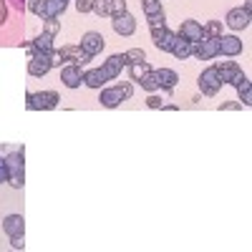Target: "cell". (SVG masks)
I'll use <instances>...</instances> for the list:
<instances>
[{"label":"cell","instance_id":"f1b7e54d","mask_svg":"<svg viewBox=\"0 0 252 252\" xmlns=\"http://www.w3.org/2000/svg\"><path fill=\"white\" fill-rule=\"evenodd\" d=\"M141 8L146 15H154V13H161V0H141Z\"/></svg>","mask_w":252,"mask_h":252},{"label":"cell","instance_id":"9a60e30c","mask_svg":"<svg viewBox=\"0 0 252 252\" xmlns=\"http://www.w3.org/2000/svg\"><path fill=\"white\" fill-rule=\"evenodd\" d=\"M98 101H101V106H106V109H116V106H121V103L126 101V94L116 83V86H111V89H101Z\"/></svg>","mask_w":252,"mask_h":252},{"label":"cell","instance_id":"e575fe53","mask_svg":"<svg viewBox=\"0 0 252 252\" xmlns=\"http://www.w3.org/2000/svg\"><path fill=\"white\" fill-rule=\"evenodd\" d=\"M8 164H5V159H0V184H3V182H8Z\"/></svg>","mask_w":252,"mask_h":252},{"label":"cell","instance_id":"83f0119b","mask_svg":"<svg viewBox=\"0 0 252 252\" xmlns=\"http://www.w3.org/2000/svg\"><path fill=\"white\" fill-rule=\"evenodd\" d=\"M68 8V0H48V15L46 18H61Z\"/></svg>","mask_w":252,"mask_h":252},{"label":"cell","instance_id":"f546056e","mask_svg":"<svg viewBox=\"0 0 252 252\" xmlns=\"http://www.w3.org/2000/svg\"><path fill=\"white\" fill-rule=\"evenodd\" d=\"M146 20H149V28H166V15H164V10H161V13H154V15H146Z\"/></svg>","mask_w":252,"mask_h":252},{"label":"cell","instance_id":"5b68a950","mask_svg":"<svg viewBox=\"0 0 252 252\" xmlns=\"http://www.w3.org/2000/svg\"><path fill=\"white\" fill-rule=\"evenodd\" d=\"M199 91L204 94V96H217L220 94V89H222V81H220V76H217V68L215 66H209V68H204L202 73H199Z\"/></svg>","mask_w":252,"mask_h":252},{"label":"cell","instance_id":"cb8c5ba5","mask_svg":"<svg viewBox=\"0 0 252 252\" xmlns=\"http://www.w3.org/2000/svg\"><path fill=\"white\" fill-rule=\"evenodd\" d=\"M26 8H28L33 15H38V18L46 20V15H48V0H28Z\"/></svg>","mask_w":252,"mask_h":252},{"label":"cell","instance_id":"2e32d148","mask_svg":"<svg viewBox=\"0 0 252 252\" xmlns=\"http://www.w3.org/2000/svg\"><path fill=\"white\" fill-rule=\"evenodd\" d=\"M58 53H61L63 63H76V66H86V63L91 61L86 53L81 51V46H63Z\"/></svg>","mask_w":252,"mask_h":252},{"label":"cell","instance_id":"4316f807","mask_svg":"<svg viewBox=\"0 0 252 252\" xmlns=\"http://www.w3.org/2000/svg\"><path fill=\"white\" fill-rule=\"evenodd\" d=\"M202 35L207 38H220L222 35V20H207L202 26Z\"/></svg>","mask_w":252,"mask_h":252},{"label":"cell","instance_id":"f35d334b","mask_svg":"<svg viewBox=\"0 0 252 252\" xmlns=\"http://www.w3.org/2000/svg\"><path fill=\"white\" fill-rule=\"evenodd\" d=\"M232 109H242V103L229 101V103H222V106H220V111H232Z\"/></svg>","mask_w":252,"mask_h":252},{"label":"cell","instance_id":"6da1fadb","mask_svg":"<svg viewBox=\"0 0 252 252\" xmlns=\"http://www.w3.org/2000/svg\"><path fill=\"white\" fill-rule=\"evenodd\" d=\"M58 94L53 89H46V91H35V94H28L26 96V106L28 111H51L58 106Z\"/></svg>","mask_w":252,"mask_h":252},{"label":"cell","instance_id":"e0dca14e","mask_svg":"<svg viewBox=\"0 0 252 252\" xmlns=\"http://www.w3.org/2000/svg\"><path fill=\"white\" fill-rule=\"evenodd\" d=\"M3 232L8 235V237H20L26 232V220H23V215H8L5 220H3Z\"/></svg>","mask_w":252,"mask_h":252},{"label":"cell","instance_id":"d590c367","mask_svg":"<svg viewBox=\"0 0 252 252\" xmlns=\"http://www.w3.org/2000/svg\"><path fill=\"white\" fill-rule=\"evenodd\" d=\"M10 247H13V250H23V247H26L23 235H20V237H10Z\"/></svg>","mask_w":252,"mask_h":252},{"label":"cell","instance_id":"836d02e7","mask_svg":"<svg viewBox=\"0 0 252 252\" xmlns=\"http://www.w3.org/2000/svg\"><path fill=\"white\" fill-rule=\"evenodd\" d=\"M76 10L78 13H91V0H76Z\"/></svg>","mask_w":252,"mask_h":252},{"label":"cell","instance_id":"44dd1931","mask_svg":"<svg viewBox=\"0 0 252 252\" xmlns=\"http://www.w3.org/2000/svg\"><path fill=\"white\" fill-rule=\"evenodd\" d=\"M109 78L103 76L101 68H89V71H83V83H86L89 89H103V83H106Z\"/></svg>","mask_w":252,"mask_h":252},{"label":"cell","instance_id":"4dcf8cb0","mask_svg":"<svg viewBox=\"0 0 252 252\" xmlns=\"http://www.w3.org/2000/svg\"><path fill=\"white\" fill-rule=\"evenodd\" d=\"M43 33H48V35H58L61 33V20L58 18H46V28H43Z\"/></svg>","mask_w":252,"mask_h":252},{"label":"cell","instance_id":"8992f818","mask_svg":"<svg viewBox=\"0 0 252 252\" xmlns=\"http://www.w3.org/2000/svg\"><path fill=\"white\" fill-rule=\"evenodd\" d=\"M126 10V0H91V13L98 18H114Z\"/></svg>","mask_w":252,"mask_h":252},{"label":"cell","instance_id":"7a4b0ae2","mask_svg":"<svg viewBox=\"0 0 252 252\" xmlns=\"http://www.w3.org/2000/svg\"><path fill=\"white\" fill-rule=\"evenodd\" d=\"M5 164H8V184L15 187V189H23L26 184V172H23V146L20 152H13L10 157H5Z\"/></svg>","mask_w":252,"mask_h":252},{"label":"cell","instance_id":"277c9868","mask_svg":"<svg viewBox=\"0 0 252 252\" xmlns=\"http://www.w3.org/2000/svg\"><path fill=\"white\" fill-rule=\"evenodd\" d=\"M51 68H53V63H51V56H48V53L28 51V76H33V78H43Z\"/></svg>","mask_w":252,"mask_h":252},{"label":"cell","instance_id":"8fae6325","mask_svg":"<svg viewBox=\"0 0 252 252\" xmlns=\"http://www.w3.org/2000/svg\"><path fill=\"white\" fill-rule=\"evenodd\" d=\"M152 31V40H154V46L159 48V51H164V53H172V48H174V43H177V33L174 31H169V28H149Z\"/></svg>","mask_w":252,"mask_h":252},{"label":"cell","instance_id":"8d00e7d4","mask_svg":"<svg viewBox=\"0 0 252 252\" xmlns=\"http://www.w3.org/2000/svg\"><path fill=\"white\" fill-rule=\"evenodd\" d=\"M119 86L124 89V94H126V98H131V96H134V86H131V83H129V81H121V83H119Z\"/></svg>","mask_w":252,"mask_h":252},{"label":"cell","instance_id":"5bb4252c","mask_svg":"<svg viewBox=\"0 0 252 252\" xmlns=\"http://www.w3.org/2000/svg\"><path fill=\"white\" fill-rule=\"evenodd\" d=\"M61 81L66 89H78L83 83V66H76V63H68V66L61 68Z\"/></svg>","mask_w":252,"mask_h":252},{"label":"cell","instance_id":"d6986e66","mask_svg":"<svg viewBox=\"0 0 252 252\" xmlns=\"http://www.w3.org/2000/svg\"><path fill=\"white\" fill-rule=\"evenodd\" d=\"M157 81H159V89L161 91H172L177 83H179V73L172 71V68H157Z\"/></svg>","mask_w":252,"mask_h":252},{"label":"cell","instance_id":"52a82bcc","mask_svg":"<svg viewBox=\"0 0 252 252\" xmlns=\"http://www.w3.org/2000/svg\"><path fill=\"white\" fill-rule=\"evenodd\" d=\"M111 28H114L116 35L129 38V35H134V31H136V18H134L129 10H124V13H119V15L111 18Z\"/></svg>","mask_w":252,"mask_h":252},{"label":"cell","instance_id":"74e56055","mask_svg":"<svg viewBox=\"0 0 252 252\" xmlns=\"http://www.w3.org/2000/svg\"><path fill=\"white\" fill-rule=\"evenodd\" d=\"M8 20V5H5V0H0V26H3Z\"/></svg>","mask_w":252,"mask_h":252},{"label":"cell","instance_id":"3957f363","mask_svg":"<svg viewBox=\"0 0 252 252\" xmlns=\"http://www.w3.org/2000/svg\"><path fill=\"white\" fill-rule=\"evenodd\" d=\"M215 68H217V76H220L222 83H232V86H240V83L247 78L235 61H215Z\"/></svg>","mask_w":252,"mask_h":252},{"label":"cell","instance_id":"ffe728a7","mask_svg":"<svg viewBox=\"0 0 252 252\" xmlns=\"http://www.w3.org/2000/svg\"><path fill=\"white\" fill-rule=\"evenodd\" d=\"M26 48L28 51H40V53H53L56 48H53V35H48V33H40L38 38H33L31 43H26Z\"/></svg>","mask_w":252,"mask_h":252},{"label":"cell","instance_id":"d4e9b609","mask_svg":"<svg viewBox=\"0 0 252 252\" xmlns=\"http://www.w3.org/2000/svg\"><path fill=\"white\" fill-rule=\"evenodd\" d=\"M237 94H240V101H242V106H252V83L250 78H245L240 86H235Z\"/></svg>","mask_w":252,"mask_h":252},{"label":"cell","instance_id":"ac0fdd59","mask_svg":"<svg viewBox=\"0 0 252 252\" xmlns=\"http://www.w3.org/2000/svg\"><path fill=\"white\" fill-rule=\"evenodd\" d=\"M184 40H189V43H197V40L202 38V23L199 20H182V26L177 31Z\"/></svg>","mask_w":252,"mask_h":252},{"label":"cell","instance_id":"30bf717a","mask_svg":"<svg viewBox=\"0 0 252 252\" xmlns=\"http://www.w3.org/2000/svg\"><path fill=\"white\" fill-rule=\"evenodd\" d=\"M192 56H197L199 61H212V58H217V56H220V53H217V38L202 35L197 43H192Z\"/></svg>","mask_w":252,"mask_h":252},{"label":"cell","instance_id":"9c48e42d","mask_svg":"<svg viewBox=\"0 0 252 252\" xmlns=\"http://www.w3.org/2000/svg\"><path fill=\"white\" fill-rule=\"evenodd\" d=\"M242 40L237 38V35H220L217 38V53L220 56H224V58H237L240 53H242Z\"/></svg>","mask_w":252,"mask_h":252},{"label":"cell","instance_id":"7402d4cb","mask_svg":"<svg viewBox=\"0 0 252 252\" xmlns=\"http://www.w3.org/2000/svg\"><path fill=\"white\" fill-rule=\"evenodd\" d=\"M126 68H129V76H131V81H134V83H139L146 73L152 71V66H149L146 61H141V63H129Z\"/></svg>","mask_w":252,"mask_h":252},{"label":"cell","instance_id":"1f68e13d","mask_svg":"<svg viewBox=\"0 0 252 252\" xmlns=\"http://www.w3.org/2000/svg\"><path fill=\"white\" fill-rule=\"evenodd\" d=\"M126 61L129 63H141V61H146V53L141 48H129L126 51Z\"/></svg>","mask_w":252,"mask_h":252},{"label":"cell","instance_id":"4fadbf2b","mask_svg":"<svg viewBox=\"0 0 252 252\" xmlns=\"http://www.w3.org/2000/svg\"><path fill=\"white\" fill-rule=\"evenodd\" d=\"M250 20H252V15L245 13L242 8H232V10H227V15H224V23H227L229 31H245V28H250Z\"/></svg>","mask_w":252,"mask_h":252},{"label":"cell","instance_id":"ab89813d","mask_svg":"<svg viewBox=\"0 0 252 252\" xmlns=\"http://www.w3.org/2000/svg\"><path fill=\"white\" fill-rule=\"evenodd\" d=\"M51 63H53V66H61V63H63V58H61V53H58V51H53V53H51Z\"/></svg>","mask_w":252,"mask_h":252},{"label":"cell","instance_id":"60d3db41","mask_svg":"<svg viewBox=\"0 0 252 252\" xmlns=\"http://www.w3.org/2000/svg\"><path fill=\"white\" fill-rule=\"evenodd\" d=\"M10 3H13V5H15V8L20 10V13L26 10V0H10Z\"/></svg>","mask_w":252,"mask_h":252},{"label":"cell","instance_id":"ba28073f","mask_svg":"<svg viewBox=\"0 0 252 252\" xmlns=\"http://www.w3.org/2000/svg\"><path fill=\"white\" fill-rule=\"evenodd\" d=\"M78 46H81V51H83V53H86V56L94 61V58H96V56L103 51V46H106V40H103V35H101V33L89 31L86 35L81 38V43H78Z\"/></svg>","mask_w":252,"mask_h":252},{"label":"cell","instance_id":"484cf974","mask_svg":"<svg viewBox=\"0 0 252 252\" xmlns=\"http://www.w3.org/2000/svg\"><path fill=\"white\" fill-rule=\"evenodd\" d=\"M139 86L144 89V91H149V94H157L159 91V81H157V73H154V68L146 73L141 81H139Z\"/></svg>","mask_w":252,"mask_h":252},{"label":"cell","instance_id":"b9f144b4","mask_svg":"<svg viewBox=\"0 0 252 252\" xmlns=\"http://www.w3.org/2000/svg\"><path fill=\"white\" fill-rule=\"evenodd\" d=\"M242 10H245V13H250V15H252V0H245V5H242Z\"/></svg>","mask_w":252,"mask_h":252},{"label":"cell","instance_id":"603a6c76","mask_svg":"<svg viewBox=\"0 0 252 252\" xmlns=\"http://www.w3.org/2000/svg\"><path fill=\"white\" fill-rule=\"evenodd\" d=\"M179 35V33H177ZM172 56H177L179 61H184V58H189L192 56V43H189V40H184L182 35L177 38V43H174V48H172Z\"/></svg>","mask_w":252,"mask_h":252},{"label":"cell","instance_id":"7c38bea8","mask_svg":"<svg viewBox=\"0 0 252 252\" xmlns=\"http://www.w3.org/2000/svg\"><path fill=\"white\" fill-rule=\"evenodd\" d=\"M126 66H129V61H126V53H114V56H109L106 61H103L101 71H103V76H106L109 81H114V78L121 76V71H124Z\"/></svg>","mask_w":252,"mask_h":252},{"label":"cell","instance_id":"d6a6232c","mask_svg":"<svg viewBox=\"0 0 252 252\" xmlns=\"http://www.w3.org/2000/svg\"><path fill=\"white\" fill-rule=\"evenodd\" d=\"M146 106H149V109H161L164 103H161V98H159L157 94H149V98H146Z\"/></svg>","mask_w":252,"mask_h":252}]
</instances>
